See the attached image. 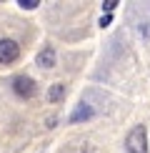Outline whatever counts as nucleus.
<instances>
[{
  "instance_id": "nucleus-1",
  "label": "nucleus",
  "mask_w": 150,
  "mask_h": 153,
  "mask_svg": "<svg viewBox=\"0 0 150 153\" xmlns=\"http://www.w3.org/2000/svg\"><path fill=\"white\" fill-rule=\"evenodd\" d=\"M125 153H148V133L145 126H133L125 138Z\"/></svg>"
},
{
  "instance_id": "nucleus-2",
  "label": "nucleus",
  "mask_w": 150,
  "mask_h": 153,
  "mask_svg": "<svg viewBox=\"0 0 150 153\" xmlns=\"http://www.w3.org/2000/svg\"><path fill=\"white\" fill-rule=\"evenodd\" d=\"M20 58V45L12 38H0V65H10Z\"/></svg>"
},
{
  "instance_id": "nucleus-3",
  "label": "nucleus",
  "mask_w": 150,
  "mask_h": 153,
  "mask_svg": "<svg viewBox=\"0 0 150 153\" xmlns=\"http://www.w3.org/2000/svg\"><path fill=\"white\" fill-rule=\"evenodd\" d=\"M12 93L18 98H33L35 95V80L30 75H15L12 78Z\"/></svg>"
},
{
  "instance_id": "nucleus-4",
  "label": "nucleus",
  "mask_w": 150,
  "mask_h": 153,
  "mask_svg": "<svg viewBox=\"0 0 150 153\" xmlns=\"http://www.w3.org/2000/svg\"><path fill=\"white\" fill-rule=\"evenodd\" d=\"M93 118V105L88 103H78V108L70 113V123H80V120H88Z\"/></svg>"
},
{
  "instance_id": "nucleus-5",
  "label": "nucleus",
  "mask_w": 150,
  "mask_h": 153,
  "mask_svg": "<svg viewBox=\"0 0 150 153\" xmlns=\"http://www.w3.org/2000/svg\"><path fill=\"white\" fill-rule=\"evenodd\" d=\"M38 65L40 68H53L55 65V50L53 48H45V50H40V53H38Z\"/></svg>"
},
{
  "instance_id": "nucleus-6",
  "label": "nucleus",
  "mask_w": 150,
  "mask_h": 153,
  "mask_svg": "<svg viewBox=\"0 0 150 153\" xmlns=\"http://www.w3.org/2000/svg\"><path fill=\"white\" fill-rule=\"evenodd\" d=\"M62 95H65V85H62V83H55V85L48 91V98L53 100V103H55V100H60Z\"/></svg>"
},
{
  "instance_id": "nucleus-7",
  "label": "nucleus",
  "mask_w": 150,
  "mask_h": 153,
  "mask_svg": "<svg viewBox=\"0 0 150 153\" xmlns=\"http://www.w3.org/2000/svg\"><path fill=\"white\" fill-rule=\"evenodd\" d=\"M118 5H120V3H118V0H105V3H103V10H105V15H110V13L115 10Z\"/></svg>"
},
{
  "instance_id": "nucleus-8",
  "label": "nucleus",
  "mask_w": 150,
  "mask_h": 153,
  "mask_svg": "<svg viewBox=\"0 0 150 153\" xmlns=\"http://www.w3.org/2000/svg\"><path fill=\"white\" fill-rule=\"evenodd\" d=\"M18 5H23V8H28V10H35V8H38L40 3H38V0H20Z\"/></svg>"
},
{
  "instance_id": "nucleus-9",
  "label": "nucleus",
  "mask_w": 150,
  "mask_h": 153,
  "mask_svg": "<svg viewBox=\"0 0 150 153\" xmlns=\"http://www.w3.org/2000/svg\"><path fill=\"white\" fill-rule=\"evenodd\" d=\"M110 20H112V15H103V18H100V25L105 28V25H110Z\"/></svg>"
}]
</instances>
